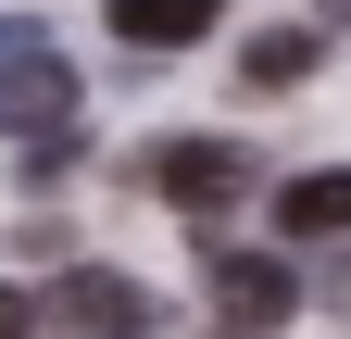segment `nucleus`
I'll return each instance as SVG.
<instances>
[{
  "label": "nucleus",
  "mask_w": 351,
  "mask_h": 339,
  "mask_svg": "<svg viewBox=\"0 0 351 339\" xmlns=\"http://www.w3.org/2000/svg\"><path fill=\"white\" fill-rule=\"evenodd\" d=\"M38 314H51L63 339H151V289H138V277H113V264H63Z\"/></svg>",
  "instance_id": "1"
},
{
  "label": "nucleus",
  "mask_w": 351,
  "mask_h": 339,
  "mask_svg": "<svg viewBox=\"0 0 351 339\" xmlns=\"http://www.w3.org/2000/svg\"><path fill=\"white\" fill-rule=\"evenodd\" d=\"M201 289H213V314L251 339V327H276L301 302V264H289V251H201Z\"/></svg>",
  "instance_id": "2"
},
{
  "label": "nucleus",
  "mask_w": 351,
  "mask_h": 339,
  "mask_svg": "<svg viewBox=\"0 0 351 339\" xmlns=\"http://www.w3.org/2000/svg\"><path fill=\"white\" fill-rule=\"evenodd\" d=\"M151 176H163V201H176V214H226V201H251V176H263V163H251L239 139H163V163H151Z\"/></svg>",
  "instance_id": "3"
},
{
  "label": "nucleus",
  "mask_w": 351,
  "mask_h": 339,
  "mask_svg": "<svg viewBox=\"0 0 351 339\" xmlns=\"http://www.w3.org/2000/svg\"><path fill=\"white\" fill-rule=\"evenodd\" d=\"M75 126V63L63 51H13L0 63V139H63Z\"/></svg>",
  "instance_id": "4"
},
{
  "label": "nucleus",
  "mask_w": 351,
  "mask_h": 339,
  "mask_svg": "<svg viewBox=\"0 0 351 339\" xmlns=\"http://www.w3.org/2000/svg\"><path fill=\"white\" fill-rule=\"evenodd\" d=\"M276 239H289V251L351 239V163H314V176H289V189H276Z\"/></svg>",
  "instance_id": "5"
},
{
  "label": "nucleus",
  "mask_w": 351,
  "mask_h": 339,
  "mask_svg": "<svg viewBox=\"0 0 351 339\" xmlns=\"http://www.w3.org/2000/svg\"><path fill=\"white\" fill-rule=\"evenodd\" d=\"M101 13H113L125 51H189V38L226 25V0H101Z\"/></svg>",
  "instance_id": "6"
},
{
  "label": "nucleus",
  "mask_w": 351,
  "mask_h": 339,
  "mask_svg": "<svg viewBox=\"0 0 351 339\" xmlns=\"http://www.w3.org/2000/svg\"><path fill=\"white\" fill-rule=\"evenodd\" d=\"M314 63H326V38H314V25H263L251 51H239V89H301Z\"/></svg>",
  "instance_id": "7"
},
{
  "label": "nucleus",
  "mask_w": 351,
  "mask_h": 339,
  "mask_svg": "<svg viewBox=\"0 0 351 339\" xmlns=\"http://www.w3.org/2000/svg\"><path fill=\"white\" fill-rule=\"evenodd\" d=\"M13 51H51V25H38V13H0V63H13Z\"/></svg>",
  "instance_id": "8"
},
{
  "label": "nucleus",
  "mask_w": 351,
  "mask_h": 339,
  "mask_svg": "<svg viewBox=\"0 0 351 339\" xmlns=\"http://www.w3.org/2000/svg\"><path fill=\"white\" fill-rule=\"evenodd\" d=\"M0 339H25V302H13V289H0Z\"/></svg>",
  "instance_id": "9"
},
{
  "label": "nucleus",
  "mask_w": 351,
  "mask_h": 339,
  "mask_svg": "<svg viewBox=\"0 0 351 339\" xmlns=\"http://www.w3.org/2000/svg\"><path fill=\"white\" fill-rule=\"evenodd\" d=\"M314 13H326V25H351V0H314Z\"/></svg>",
  "instance_id": "10"
},
{
  "label": "nucleus",
  "mask_w": 351,
  "mask_h": 339,
  "mask_svg": "<svg viewBox=\"0 0 351 339\" xmlns=\"http://www.w3.org/2000/svg\"><path fill=\"white\" fill-rule=\"evenodd\" d=\"M226 339H239V327H226Z\"/></svg>",
  "instance_id": "11"
}]
</instances>
